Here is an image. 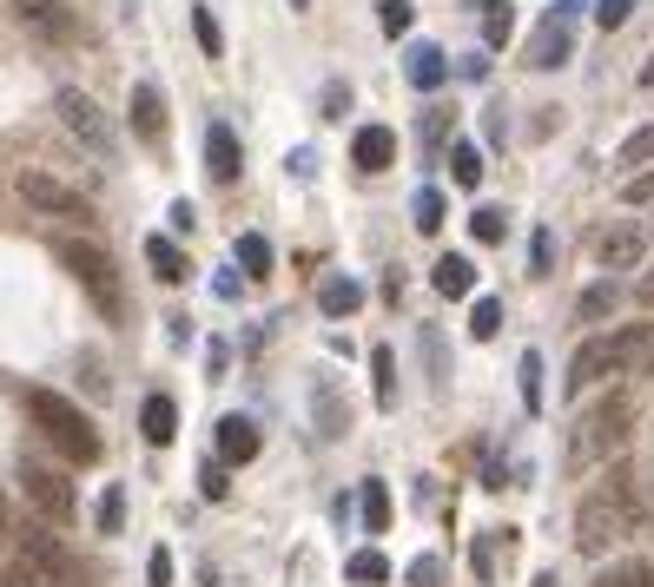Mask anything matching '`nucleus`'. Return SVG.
Returning <instances> with one entry per match:
<instances>
[{
	"label": "nucleus",
	"instance_id": "1",
	"mask_svg": "<svg viewBox=\"0 0 654 587\" xmlns=\"http://www.w3.org/2000/svg\"><path fill=\"white\" fill-rule=\"evenodd\" d=\"M641 528V495H634V482L615 469L608 482H595L589 495H582V509H576V548L582 554H608L615 541H628Z\"/></svg>",
	"mask_w": 654,
	"mask_h": 587
},
{
	"label": "nucleus",
	"instance_id": "2",
	"mask_svg": "<svg viewBox=\"0 0 654 587\" xmlns=\"http://www.w3.org/2000/svg\"><path fill=\"white\" fill-rule=\"evenodd\" d=\"M628 430H634V396H628V390H608L602 403H589V409L576 416V430H568V449H562L568 475L602 469V462L628 443Z\"/></svg>",
	"mask_w": 654,
	"mask_h": 587
},
{
	"label": "nucleus",
	"instance_id": "3",
	"mask_svg": "<svg viewBox=\"0 0 654 587\" xmlns=\"http://www.w3.org/2000/svg\"><path fill=\"white\" fill-rule=\"evenodd\" d=\"M27 416H34V430L60 449V462H73V469H93L100 462V430H93V416L79 409V403H66L60 390H27Z\"/></svg>",
	"mask_w": 654,
	"mask_h": 587
},
{
	"label": "nucleus",
	"instance_id": "4",
	"mask_svg": "<svg viewBox=\"0 0 654 587\" xmlns=\"http://www.w3.org/2000/svg\"><path fill=\"white\" fill-rule=\"evenodd\" d=\"M14 541H21V561H27L47 587H100V567L79 554V548H66V535H60L53 522H27Z\"/></svg>",
	"mask_w": 654,
	"mask_h": 587
},
{
	"label": "nucleus",
	"instance_id": "5",
	"mask_svg": "<svg viewBox=\"0 0 654 587\" xmlns=\"http://www.w3.org/2000/svg\"><path fill=\"white\" fill-rule=\"evenodd\" d=\"M589 8H595V0H555V8L536 21V34H529V66L536 73H555V66L576 60V21Z\"/></svg>",
	"mask_w": 654,
	"mask_h": 587
},
{
	"label": "nucleus",
	"instance_id": "6",
	"mask_svg": "<svg viewBox=\"0 0 654 587\" xmlns=\"http://www.w3.org/2000/svg\"><path fill=\"white\" fill-rule=\"evenodd\" d=\"M14 192L40 212V218H73V225H93V199L87 192H73L60 173H47V165H21V179Z\"/></svg>",
	"mask_w": 654,
	"mask_h": 587
},
{
	"label": "nucleus",
	"instance_id": "7",
	"mask_svg": "<svg viewBox=\"0 0 654 587\" xmlns=\"http://www.w3.org/2000/svg\"><path fill=\"white\" fill-rule=\"evenodd\" d=\"M53 113H60V126H66L79 145H87L93 158L113 165V126H106V113H100L93 93H79V87H53Z\"/></svg>",
	"mask_w": 654,
	"mask_h": 587
},
{
	"label": "nucleus",
	"instance_id": "8",
	"mask_svg": "<svg viewBox=\"0 0 654 587\" xmlns=\"http://www.w3.org/2000/svg\"><path fill=\"white\" fill-rule=\"evenodd\" d=\"M53 258H60L79 284H87L106 310H120V278H113V258H106L100 244H87V238H60V244H53Z\"/></svg>",
	"mask_w": 654,
	"mask_h": 587
},
{
	"label": "nucleus",
	"instance_id": "9",
	"mask_svg": "<svg viewBox=\"0 0 654 587\" xmlns=\"http://www.w3.org/2000/svg\"><path fill=\"white\" fill-rule=\"evenodd\" d=\"M21 488H27V501H34V515H40V522H53V528L73 522V482H66L60 469H47V462H21Z\"/></svg>",
	"mask_w": 654,
	"mask_h": 587
},
{
	"label": "nucleus",
	"instance_id": "10",
	"mask_svg": "<svg viewBox=\"0 0 654 587\" xmlns=\"http://www.w3.org/2000/svg\"><path fill=\"white\" fill-rule=\"evenodd\" d=\"M8 14H14L40 47H73V40H79V21H73L66 0H8Z\"/></svg>",
	"mask_w": 654,
	"mask_h": 587
},
{
	"label": "nucleus",
	"instance_id": "11",
	"mask_svg": "<svg viewBox=\"0 0 654 587\" xmlns=\"http://www.w3.org/2000/svg\"><path fill=\"white\" fill-rule=\"evenodd\" d=\"M212 449H218L225 469H244V462H259L265 430L252 423V416H218V423H212Z\"/></svg>",
	"mask_w": 654,
	"mask_h": 587
},
{
	"label": "nucleus",
	"instance_id": "12",
	"mask_svg": "<svg viewBox=\"0 0 654 587\" xmlns=\"http://www.w3.org/2000/svg\"><path fill=\"white\" fill-rule=\"evenodd\" d=\"M641 363H654V323L608 330V377H634Z\"/></svg>",
	"mask_w": 654,
	"mask_h": 587
},
{
	"label": "nucleus",
	"instance_id": "13",
	"mask_svg": "<svg viewBox=\"0 0 654 587\" xmlns=\"http://www.w3.org/2000/svg\"><path fill=\"white\" fill-rule=\"evenodd\" d=\"M641 251H647V231H641V225H608V231H595V265H602V271H634Z\"/></svg>",
	"mask_w": 654,
	"mask_h": 587
},
{
	"label": "nucleus",
	"instance_id": "14",
	"mask_svg": "<svg viewBox=\"0 0 654 587\" xmlns=\"http://www.w3.org/2000/svg\"><path fill=\"white\" fill-rule=\"evenodd\" d=\"M205 173H212V186H238V173H244V145L225 119L205 126Z\"/></svg>",
	"mask_w": 654,
	"mask_h": 587
},
{
	"label": "nucleus",
	"instance_id": "15",
	"mask_svg": "<svg viewBox=\"0 0 654 587\" xmlns=\"http://www.w3.org/2000/svg\"><path fill=\"white\" fill-rule=\"evenodd\" d=\"M403 79H411L417 93H437L443 79H450V60H443V47H437V40H411V47H403Z\"/></svg>",
	"mask_w": 654,
	"mask_h": 587
},
{
	"label": "nucleus",
	"instance_id": "16",
	"mask_svg": "<svg viewBox=\"0 0 654 587\" xmlns=\"http://www.w3.org/2000/svg\"><path fill=\"white\" fill-rule=\"evenodd\" d=\"M133 139H139V145H159V139H166V93H159L152 79H139V87H133Z\"/></svg>",
	"mask_w": 654,
	"mask_h": 587
},
{
	"label": "nucleus",
	"instance_id": "17",
	"mask_svg": "<svg viewBox=\"0 0 654 587\" xmlns=\"http://www.w3.org/2000/svg\"><path fill=\"white\" fill-rule=\"evenodd\" d=\"M608 377V337H589L576 357H568V377H562V396H582Z\"/></svg>",
	"mask_w": 654,
	"mask_h": 587
},
{
	"label": "nucleus",
	"instance_id": "18",
	"mask_svg": "<svg viewBox=\"0 0 654 587\" xmlns=\"http://www.w3.org/2000/svg\"><path fill=\"white\" fill-rule=\"evenodd\" d=\"M351 165H357V173H390V165H397V132L390 126H357Z\"/></svg>",
	"mask_w": 654,
	"mask_h": 587
},
{
	"label": "nucleus",
	"instance_id": "19",
	"mask_svg": "<svg viewBox=\"0 0 654 587\" xmlns=\"http://www.w3.org/2000/svg\"><path fill=\"white\" fill-rule=\"evenodd\" d=\"M317 310H324V317H357V310H364V284H357L351 271H324V278H317Z\"/></svg>",
	"mask_w": 654,
	"mask_h": 587
},
{
	"label": "nucleus",
	"instance_id": "20",
	"mask_svg": "<svg viewBox=\"0 0 654 587\" xmlns=\"http://www.w3.org/2000/svg\"><path fill=\"white\" fill-rule=\"evenodd\" d=\"M139 436H146L152 449H166V443L179 436V403H173V396H159V390H152V396L139 403Z\"/></svg>",
	"mask_w": 654,
	"mask_h": 587
},
{
	"label": "nucleus",
	"instance_id": "21",
	"mask_svg": "<svg viewBox=\"0 0 654 587\" xmlns=\"http://www.w3.org/2000/svg\"><path fill=\"white\" fill-rule=\"evenodd\" d=\"M430 284H437V297H469L476 291V265L463 258V251H443V258L430 265Z\"/></svg>",
	"mask_w": 654,
	"mask_h": 587
},
{
	"label": "nucleus",
	"instance_id": "22",
	"mask_svg": "<svg viewBox=\"0 0 654 587\" xmlns=\"http://www.w3.org/2000/svg\"><path fill=\"white\" fill-rule=\"evenodd\" d=\"M146 265L159 271V284H186V278H192V265H186V251H179L173 238H159V231L146 238Z\"/></svg>",
	"mask_w": 654,
	"mask_h": 587
},
{
	"label": "nucleus",
	"instance_id": "23",
	"mask_svg": "<svg viewBox=\"0 0 654 587\" xmlns=\"http://www.w3.org/2000/svg\"><path fill=\"white\" fill-rule=\"evenodd\" d=\"M503 554H510V528H489V535H476V548H469V567H476V580H482V587L503 574Z\"/></svg>",
	"mask_w": 654,
	"mask_h": 587
},
{
	"label": "nucleus",
	"instance_id": "24",
	"mask_svg": "<svg viewBox=\"0 0 654 587\" xmlns=\"http://www.w3.org/2000/svg\"><path fill=\"white\" fill-rule=\"evenodd\" d=\"M231 258H238V278H252V284L272 278V244H265V231H244V238L231 244Z\"/></svg>",
	"mask_w": 654,
	"mask_h": 587
},
{
	"label": "nucleus",
	"instance_id": "25",
	"mask_svg": "<svg viewBox=\"0 0 654 587\" xmlns=\"http://www.w3.org/2000/svg\"><path fill=\"white\" fill-rule=\"evenodd\" d=\"M93 528L113 541V535H126V482H106L100 488V501H93Z\"/></svg>",
	"mask_w": 654,
	"mask_h": 587
},
{
	"label": "nucleus",
	"instance_id": "26",
	"mask_svg": "<svg viewBox=\"0 0 654 587\" xmlns=\"http://www.w3.org/2000/svg\"><path fill=\"white\" fill-rule=\"evenodd\" d=\"M510 34H516V8L510 0H482V47L496 53V47H510Z\"/></svg>",
	"mask_w": 654,
	"mask_h": 587
},
{
	"label": "nucleus",
	"instance_id": "27",
	"mask_svg": "<svg viewBox=\"0 0 654 587\" xmlns=\"http://www.w3.org/2000/svg\"><path fill=\"white\" fill-rule=\"evenodd\" d=\"M615 304H621V284H615V278H595V284L576 297V317H582V323H602Z\"/></svg>",
	"mask_w": 654,
	"mask_h": 587
},
{
	"label": "nucleus",
	"instance_id": "28",
	"mask_svg": "<svg viewBox=\"0 0 654 587\" xmlns=\"http://www.w3.org/2000/svg\"><path fill=\"white\" fill-rule=\"evenodd\" d=\"M357 515H364V528H370V535H383V528H390V488H383L377 475L357 488Z\"/></svg>",
	"mask_w": 654,
	"mask_h": 587
},
{
	"label": "nucleus",
	"instance_id": "29",
	"mask_svg": "<svg viewBox=\"0 0 654 587\" xmlns=\"http://www.w3.org/2000/svg\"><path fill=\"white\" fill-rule=\"evenodd\" d=\"M311 403H317V430H324V436H344V430H351V409L338 403V390H331V383H317V390H311Z\"/></svg>",
	"mask_w": 654,
	"mask_h": 587
},
{
	"label": "nucleus",
	"instance_id": "30",
	"mask_svg": "<svg viewBox=\"0 0 654 587\" xmlns=\"http://www.w3.org/2000/svg\"><path fill=\"white\" fill-rule=\"evenodd\" d=\"M482 173H489V165H482V152H476L469 139H456V145H450V179H456L463 192H476V186H482Z\"/></svg>",
	"mask_w": 654,
	"mask_h": 587
},
{
	"label": "nucleus",
	"instance_id": "31",
	"mask_svg": "<svg viewBox=\"0 0 654 587\" xmlns=\"http://www.w3.org/2000/svg\"><path fill=\"white\" fill-rule=\"evenodd\" d=\"M370 383H377V409H397V357H390V344L370 350Z\"/></svg>",
	"mask_w": 654,
	"mask_h": 587
},
{
	"label": "nucleus",
	"instance_id": "32",
	"mask_svg": "<svg viewBox=\"0 0 654 587\" xmlns=\"http://www.w3.org/2000/svg\"><path fill=\"white\" fill-rule=\"evenodd\" d=\"M503 231H510V212L503 205H476L469 212V238L476 244H503Z\"/></svg>",
	"mask_w": 654,
	"mask_h": 587
},
{
	"label": "nucleus",
	"instance_id": "33",
	"mask_svg": "<svg viewBox=\"0 0 654 587\" xmlns=\"http://www.w3.org/2000/svg\"><path fill=\"white\" fill-rule=\"evenodd\" d=\"M411 225L430 238V231H443V192L437 186H417V199H411Z\"/></svg>",
	"mask_w": 654,
	"mask_h": 587
},
{
	"label": "nucleus",
	"instance_id": "34",
	"mask_svg": "<svg viewBox=\"0 0 654 587\" xmlns=\"http://www.w3.org/2000/svg\"><path fill=\"white\" fill-rule=\"evenodd\" d=\"M516 383H523V409H529V416H542V350H523Z\"/></svg>",
	"mask_w": 654,
	"mask_h": 587
},
{
	"label": "nucleus",
	"instance_id": "35",
	"mask_svg": "<svg viewBox=\"0 0 654 587\" xmlns=\"http://www.w3.org/2000/svg\"><path fill=\"white\" fill-rule=\"evenodd\" d=\"M344 574H351L357 587H383V580H390V561H383L377 548H357V554L344 561Z\"/></svg>",
	"mask_w": 654,
	"mask_h": 587
},
{
	"label": "nucleus",
	"instance_id": "36",
	"mask_svg": "<svg viewBox=\"0 0 654 587\" xmlns=\"http://www.w3.org/2000/svg\"><path fill=\"white\" fill-rule=\"evenodd\" d=\"M496 330H503V297H476V304H469V337L489 344Z\"/></svg>",
	"mask_w": 654,
	"mask_h": 587
},
{
	"label": "nucleus",
	"instance_id": "37",
	"mask_svg": "<svg viewBox=\"0 0 654 587\" xmlns=\"http://www.w3.org/2000/svg\"><path fill=\"white\" fill-rule=\"evenodd\" d=\"M450 119H456L450 106H430V113H424V132H417V139H424V152H430V158L450 145Z\"/></svg>",
	"mask_w": 654,
	"mask_h": 587
},
{
	"label": "nucleus",
	"instance_id": "38",
	"mask_svg": "<svg viewBox=\"0 0 654 587\" xmlns=\"http://www.w3.org/2000/svg\"><path fill=\"white\" fill-rule=\"evenodd\" d=\"M192 40L205 47V60H218V53H225V34H218V21H212V8H192Z\"/></svg>",
	"mask_w": 654,
	"mask_h": 587
},
{
	"label": "nucleus",
	"instance_id": "39",
	"mask_svg": "<svg viewBox=\"0 0 654 587\" xmlns=\"http://www.w3.org/2000/svg\"><path fill=\"white\" fill-rule=\"evenodd\" d=\"M199 495H205V501H225V495H231V469L205 456V462H199Z\"/></svg>",
	"mask_w": 654,
	"mask_h": 587
},
{
	"label": "nucleus",
	"instance_id": "40",
	"mask_svg": "<svg viewBox=\"0 0 654 587\" xmlns=\"http://www.w3.org/2000/svg\"><path fill=\"white\" fill-rule=\"evenodd\" d=\"M595 587H654V567H647V561H621V567H608Z\"/></svg>",
	"mask_w": 654,
	"mask_h": 587
},
{
	"label": "nucleus",
	"instance_id": "41",
	"mask_svg": "<svg viewBox=\"0 0 654 587\" xmlns=\"http://www.w3.org/2000/svg\"><path fill=\"white\" fill-rule=\"evenodd\" d=\"M647 158H654V126L628 132V139H621V152H615V165H647Z\"/></svg>",
	"mask_w": 654,
	"mask_h": 587
},
{
	"label": "nucleus",
	"instance_id": "42",
	"mask_svg": "<svg viewBox=\"0 0 654 587\" xmlns=\"http://www.w3.org/2000/svg\"><path fill=\"white\" fill-rule=\"evenodd\" d=\"M403 587H443V554H417L411 574H403Z\"/></svg>",
	"mask_w": 654,
	"mask_h": 587
},
{
	"label": "nucleus",
	"instance_id": "43",
	"mask_svg": "<svg viewBox=\"0 0 654 587\" xmlns=\"http://www.w3.org/2000/svg\"><path fill=\"white\" fill-rule=\"evenodd\" d=\"M377 21H383V34L397 40V34H411V21H417V14H411V0H383V8H377Z\"/></svg>",
	"mask_w": 654,
	"mask_h": 587
},
{
	"label": "nucleus",
	"instance_id": "44",
	"mask_svg": "<svg viewBox=\"0 0 654 587\" xmlns=\"http://www.w3.org/2000/svg\"><path fill=\"white\" fill-rule=\"evenodd\" d=\"M549 265H555V231H536V238H529V271L549 278Z\"/></svg>",
	"mask_w": 654,
	"mask_h": 587
},
{
	"label": "nucleus",
	"instance_id": "45",
	"mask_svg": "<svg viewBox=\"0 0 654 587\" xmlns=\"http://www.w3.org/2000/svg\"><path fill=\"white\" fill-rule=\"evenodd\" d=\"M628 14H634V0H595V21H602V34L628 27Z\"/></svg>",
	"mask_w": 654,
	"mask_h": 587
},
{
	"label": "nucleus",
	"instance_id": "46",
	"mask_svg": "<svg viewBox=\"0 0 654 587\" xmlns=\"http://www.w3.org/2000/svg\"><path fill=\"white\" fill-rule=\"evenodd\" d=\"M621 205H654V165H647V173H634V179L621 186Z\"/></svg>",
	"mask_w": 654,
	"mask_h": 587
},
{
	"label": "nucleus",
	"instance_id": "47",
	"mask_svg": "<svg viewBox=\"0 0 654 587\" xmlns=\"http://www.w3.org/2000/svg\"><path fill=\"white\" fill-rule=\"evenodd\" d=\"M344 113H351V87L331 79V87H324V119H344Z\"/></svg>",
	"mask_w": 654,
	"mask_h": 587
},
{
	"label": "nucleus",
	"instance_id": "48",
	"mask_svg": "<svg viewBox=\"0 0 654 587\" xmlns=\"http://www.w3.org/2000/svg\"><path fill=\"white\" fill-rule=\"evenodd\" d=\"M146 580H152V587H173V554H166V548L146 554Z\"/></svg>",
	"mask_w": 654,
	"mask_h": 587
},
{
	"label": "nucleus",
	"instance_id": "49",
	"mask_svg": "<svg viewBox=\"0 0 654 587\" xmlns=\"http://www.w3.org/2000/svg\"><path fill=\"white\" fill-rule=\"evenodd\" d=\"M424 350H430V370H437V390L450 383V363H443V337H437V330L424 323Z\"/></svg>",
	"mask_w": 654,
	"mask_h": 587
},
{
	"label": "nucleus",
	"instance_id": "50",
	"mask_svg": "<svg viewBox=\"0 0 654 587\" xmlns=\"http://www.w3.org/2000/svg\"><path fill=\"white\" fill-rule=\"evenodd\" d=\"M0 587H47V580H40V574H34V567H27V561H14V567H8V574H0Z\"/></svg>",
	"mask_w": 654,
	"mask_h": 587
},
{
	"label": "nucleus",
	"instance_id": "51",
	"mask_svg": "<svg viewBox=\"0 0 654 587\" xmlns=\"http://www.w3.org/2000/svg\"><path fill=\"white\" fill-rule=\"evenodd\" d=\"M456 73H463V79H489V53H469V60H456Z\"/></svg>",
	"mask_w": 654,
	"mask_h": 587
},
{
	"label": "nucleus",
	"instance_id": "52",
	"mask_svg": "<svg viewBox=\"0 0 654 587\" xmlns=\"http://www.w3.org/2000/svg\"><path fill=\"white\" fill-rule=\"evenodd\" d=\"M291 173H298V179H311V173H317V152H311V145H298V152H291Z\"/></svg>",
	"mask_w": 654,
	"mask_h": 587
},
{
	"label": "nucleus",
	"instance_id": "53",
	"mask_svg": "<svg viewBox=\"0 0 654 587\" xmlns=\"http://www.w3.org/2000/svg\"><path fill=\"white\" fill-rule=\"evenodd\" d=\"M166 218H173V231H192V225H199V212H192V205H186V199H179V205H173V212H166Z\"/></svg>",
	"mask_w": 654,
	"mask_h": 587
},
{
	"label": "nucleus",
	"instance_id": "54",
	"mask_svg": "<svg viewBox=\"0 0 654 587\" xmlns=\"http://www.w3.org/2000/svg\"><path fill=\"white\" fill-rule=\"evenodd\" d=\"M225 363H231V350H225V344L212 337V350H205V370H212V377H225Z\"/></svg>",
	"mask_w": 654,
	"mask_h": 587
},
{
	"label": "nucleus",
	"instance_id": "55",
	"mask_svg": "<svg viewBox=\"0 0 654 587\" xmlns=\"http://www.w3.org/2000/svg\"><path fill=\"white\" fill-rule=\"evenodd\" d=\"M634 304H641V310H654V271H641V278H634Z\"/></svg>",
	"mask_w": 654,
	"mask_h": 587
},
{
	"label": "nucleus",
	"instance_id": "56",
	"mask_svg": "<svg viewBox=\"0 0 654 587\" xmlns=\"http://www.w3.org/2000/svg\"><path fill=\"white\" fill-rule=\"evenodd\" d=\"M212 291H218V297H238V291H244V278H231V271H218V278H212Z\"/></svg>",
	"mask_w": 654,
	"mask_h": 587
},
{
	"label": "nucleus",
	"instance_id": "57",
	"mask_svg": "<svg viewBox=\"0 0 654 587\" xmlns=\"http://www.w3.org/2000/svg\"><path fill=\"white\" fill-rule=\"evenodd\" d=\"M641 87H654V53H647V66H641Z\"/></svg>",
	"mask_w": 654,
	"mask_h": 587
},
{
	"label": "nucleus",
	"instance_id": "58",
	"mask_svg": "<svg viewBox=\"0 0 654 587\" xmlns=\"http://www.w3.org/2000/svg\"><path fill=\"white\" fill-rule=\"evenodd\" d=\"M0 535H8V501H0Z\"/></svg>",
	"mask_w": 654,
	"mask_h": 587
},
{
	"label": "nucleus",
	"instance_id": "59",
	"mask_svg": "<svg viewBox=\"0 0 654 587\" xmlns=\"http://www.w3.org/2000/svg\"><path fill=\"white\" fill-rule=\"evenodd\" d=\"M291 8H298V14H304V8H311V0H291Z\"/></svg>",
	"mask_w": 654,
	"mask_h": 587
},
{
	"label": "nucleus",
	"instance_id": "60",
	"mask_svg": "<svg viewBox=\"0 0 654 587\" xmlns=\"http://www.w3.org/2000/svg\"><path fill=\"white\" fill-rule=\"evenodd\" d=\"M647 238H654V225H647Z\"/></svg>",
	"mask_w": 654,
	"mask_h": 587
}]
</instances>
